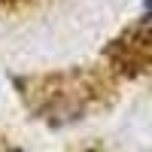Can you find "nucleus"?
<instances>
[{
	"mask_svg": "<svg viewBox=\"0 0 152 152\" xmlns=\"http://www.w3.org/2000/svg\"><path fill=\"white\" fill-rule=\"evenodd\" d=\"M15 85L24 107L49 125L79 122L91 110L107 107L116 94V79L110 67H67L31 73L18 76Z\"/></svg>",
	"mask_w": 152,
	"mask_h": 152,
	"instance_id": "obj_1",
	"label": "nucleus"
},
{
	"mask_svg": "<svg viewBox=\"0 0 152 152\" xmlns=\"http://www.w3.org/2000/svg\"><path fill=\"white\" fill-rule=\"evenodd\" d=\"M104 61L113 73L122 76H140L152 70V0H143L140 21H134L116 40L107 43Z\"/></svg>",
	"mask_w": 152,
	"mask_h": 152,
	"instance_id": "obj_2",
	"label": "nucleus"
},
{
	"mask_svg": "<svg viewBox=\"0 0 152 152\" xmlns=\"http://www.w3.org/2000/svg\"><path fill=\"white\" fill-rule=\"evenodd\" d=\"M37 6V0H0V15H18Z\"/></svg>",
	"mask_w": 152,
	"mask_h": 152,
	"instance_id": "obj_3",
	"label": "nucleus"
}]
</instances>
